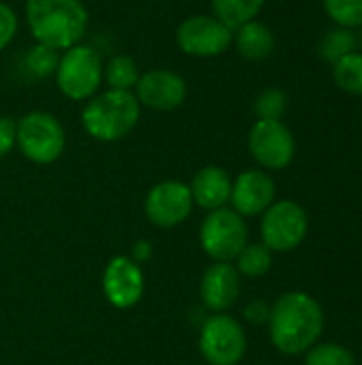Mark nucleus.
I'll return each instance as SVG.
<instances>
[{
	"mask_svg": "<svg viewBox=\"0 0 362 365\" xmlns=\"http://www.w3.org/2000/svg\"><path fill=\"white\" fill-rule=\"evenodd\" d=\"M322 327V308L307 293H286L271 308V342L284 355H301L316 346Z\"/></svg>",
	"mask_w": 362,
	"mask_h": 365,
	"instance_id": "obj_1",
	"label": "nucleus"
},
{
	"mask_svg": "<svg viewBox=\"0 0 362 365\" xmlns=\"http://www.w3.org/2000/svg\"><path fill=\"white\" fill-rule=\"evenodd\" d=\"M26 21L36 43L70 49L87 30V9L81 0H28Z\"/></svg>",
	"mask_w": 362,
	"mask_h": 365,
	"instance_id": "obj_2",
	"label": "nucleus"
},
{
	"mask_svg": "<svg viewBox=\"0 0 362 365\" xmlns=\"http://www.w3.org/2000/svg\"><path fill=\"white\" fill-rule=\"evenodd\" d=\"M141 118V105L132 92L107 90L92 98L81 113L83 128L98 141H117L126 137Z\"/></svg>",
	"mask_w": 362,
	"mask_h": 365,
	"instance_id": "obj_3",
	"label": "nucleus"
},
{
	"mask_svg": "<svg viewBox=\"0 0 362 365\" xmlns=\"http://www.w3.org/2000/svg\"><path fill=\"white\" fill-rule=\"evenodd\" d=\"M17 143L28 160L49 165L62 156L66 137L62 124L51 113L32 111L17 122Z\"/></svg>",
	"mask_w": 362,
	"mask_h": 365,
	"instance_id": "obj_4",
	"label": "nucleus"
},
{
	"mask_svg": "<svg viewBox=\"0 0 362 365\" xmlns=\"http://www.w3.org/2000/svg\"><path fill=\"white\" fill-rule=\"evenodd\" d=\"M102 73L105 68L100 56L85 45H75L66 49L64 56H60L55 83L64 96L73 101H83L94 96L102 81Z\"/></svg>",
	"mask_w": 362,
	"mask_h": 365,
	"instance_id": "obj_5",
	"label": "nucleus"
},
{
	"mask_svg": "<svg viewBox=\"0 0 362 365\" xmlns=\"http://www.w3.org/2000/svg\"><path fill=\"white\" fill-rule=\"evenodd\" d=\"M201 246L218 263H228L247 246V227L243 218L226 207L211 210L201 227Z\"/></svg>",
	"mask_w": 362,
	"mask_h": 365,
	"instance_id": "obj_6",
	"label": "nucleus"
},
{
	"mask_svg": "<svg viewBox=\"0 0 362 365\" xmlns=\"http://www.w3.org/2000/svg\"><path fill=\"white\" fill-rule=\"evenodd\" d=\"M307 214L294 201H280L273 203L262 216V242L269 250L290 252L307 235Z\"/></svg>",
	"mask_w": 362,
	"mask_h": 365,
	"instance_id": "obj_7",
	"label": "nucleus"
},
{
	"mask_svg": "<svg viewBox=\"0 0 362 365\" xmlns=\"http://www.w3.org/2000/svg\"><path fill=\"white\" fill-rule=\"evenodd\" d=\"M198 346L201 355L211 365H237L245 355L247 340L235 319L215 314L203 325Z\"/></svg>",
	"mask_w": 362,
	"mask_h": 365,
	"instance_id": "obj_8",
	"label": "nucleus"
},
{
	"mask_svg": "<svg viewBox=\"0 0 362 365\" xmlns=\"http://www.w3.org/2000/svg\"><path fill=\"white\" fill-rule=\"evenodd\" d=\"M233 43V30L213 15H194L179 24L177 45L194 58H213L224 53Z\"/></svg>",
	"mask_w": 362,
	"mask_h": 365,
	"instance_id": "obj_9",
	"label": "nucleus"
},
{
	"mask_svg": "<svg viewBox=\"0 0 362 365\" xmlns=\"http://www.w3.org/2000/svg\"><path fill=\"white\" fill-rule=\"evenodd\" d=\"M247 145L254 160L267 169H286L294 158V137L282 120H258Z\"/></svg>",
	"mask_w": 362,
	"mask_h": 365,
	"instance_id": "obj_10",
	"label": "nucleus"
},
{
	"mask_svg": "<svg viewBox=\"0 0 362 365\" xmlns=\"http://www.w3.org/2000/svg\"><path fill=\"white\" fill-rule=\"evenodd\" d=\"M192 192L183 182H160L156 184L145 199L147 218L162 229H171L181 225L192 212Z\"/></svg>",
	"mask_w": 362,
	"mask_h": 365,
	"instance_id": "obj_11",
	"label": "nucleus"
},
{
	"mask_svg": "<svg viewBox=\"0 0 362 365\" xmlns=\"http://www.w3.org/2000/svg\"><path fill=\"white\" fill-rule=\"evenodd\" d=\"M134 88H137L134 96L139 105H145L156 111L177 109L186 101V94H188L186 81L177 73L164 71V68H156V71L141 75Z\"/></svg>",
	"mask_w": 362,
	"mask_h": 365,
	"instance_id": "obj_12",
	"label": "nucleus"
},
{
	"mask_svg": "<svg viewBox=\"0 0 362 365\" xmlns=\"http://www.w3.org/2000/svg\"><path fill=\"white\" fill-rule=\"evenodd\" d=\"M102 289L111 306L119 310L132 308L143 295V274L132 259L115 257L105 269Z\"/></svg>",
	"mask_w": 362,
	"mask_h": 365,
	"instance_id": "obj_13",
	"label": "nucleus"
},
{
	"mask_svg": "<svg viewBox=\"0 0 362 365\" xmlns=\"http://www.w3.org/2000/svg\"><path fill=\"white\" fill-rule=\"evenodd\" d=\"M275 199V182L258 169L241 173L230 190V201L239 216L265 214Z\"/></svg>",
	"mask_w": 362,
	"mask_h": 365,
	"instance_id": "obj_14",
	"label": "nucleus"
},
{
	"mask_svg": "<svg viewBox=\"0 0 362 365\" xmlns=\"http://www.w3.org/2000/svg\"><path fill=\"white\" fill-rule=\"evenodd\" d=\"M241 291L239 282V272L230 263H215L211 265L201 282V297L203 304L213 310V312H224L228 310Z\"/></svg>",
	"mask_w": 362,
	"mask_h": 365,
	"instance_id": "obj_15",
	"label": "nucleus"
},
{
	"mask_svg": "<svg viewBox=\"0 0 362 365\" xmlns=\"http://www.w3.org/2000/svg\"><path fill=\"white\" fill-rule=\"evenodd\" d=\"M230 190H233V182H230L228 173L213 165L201 169L194 175L192 186H190L192 201H196L205 210L224 207V203L230 199Z\"/></svg>",
	"mask_w": 362,
	"mask_h": 365,
	"instance_id": "obj_16",
	"label": "nucleus"
},
{
	"mask_svg": "<svg viewBox=\"0 0 362 365\" xmlns=\"http://www.w3.org/2000/svg\"><path fill=\"white\" fill-rule=\"evenodd\" d=\"M235 43H237L239 53L254 62L269 58L275 47V38H273V32L269 30V26L262 21H256V19L237 28Z\"/></svg>",
	"mask_w": 362,
	"mask_h": 365,
	"instance_id": "obj_17",
	"label": "nucleus"
},
{
	"mask_svg": "<svg viewBox=\"0 0 362 365\" xmlns=\"http://www.w3.org/2000/svg\"><path fill=\"white\" fill-rule=\"evenodd\" d=\"M267 0H211L213 17H218L230 30L241 28L243 24L256 19Z\"/></svg>",
	"mask_w": 362,
	"mask_h": 365,
	"instance_id": "obj_18",
	"label": "nucleus"
},
{
	"mask_svg": "<svg viewBox=\"0 0 362 365\" xmlns=\"http://www.w3.org/2000/svg\"><path fill=\"white\" fill-rule=\"evenodd\" d=\"M356 43H358V38H356L354 30L337 26V28H333V30H326V34H324L322 41H320L318 51H320V56H322L326 62L335 64V62H339L341 58H346L348 53H352L354 47H356Z\"/></svg>",
	"mask_w": 362,
	"mask_h": 365,
	"instance_id": "obj_19",
	"label": "nucleus"
},
{
	"mask_svg": "<svg viewBox=\"0 0 362 365\" xmlns=\"http://www.w3.org/2000/svg\"><path fill=\"white\" fill-rule=\"evenodd\" d=\"M335 83L354 96H362V51H352L333 64Z\"/></svg>",
	"mask_w": 362,
	"mask_h": 365,
	"instance_id": "obj_20",
	"label": "nucleus"
},
{
	"mask_svg": "<svg viewBox=\"0 0 362 365\" xmlns=\"http://www.w3.org/2000/svg\"><path fill=\"white\" fill-rule=\"evenodd\" d=\"M105 79L109 83L111 90H126L130 92V88L137 86L139 81V66L130 56H115L107 62L105 66Z\"/></svg>",
	"mask_w": 362,
	"mask_h": 365,
	"instance_id": "obj_21",
	"label": "nucleus"
},
{
	"mask_svg": "<svg viewBox=\"0 0 362 365\" xmlns=\"http://www.w3.org/2000/svg\"><path fill=\"white\" fill-rule=\"evenodd\" d=\"M271 250L265 244H250L237 257V269L247 278H260L271 269Z\"/></svg>",
	"mask_w": 362,
	"mask_h": 365,
	"instance_id": "obj_22",
	"label": "nucleus"
},
{
	"mask_svg": "<svg viewBox=\"0 0 362 365\" xmlns=\"http://www.w3.org/2000/svg\"><path fill=\"white\" fill-rule=\"evenodd\" d=\"M23 62H26V68L32 77L45 79V77L55 75L58 64H60V56H58V49H51L47 45L36 43L34 47H30L26 51Z\"/></svg>",
	"mask_w": 362,
	"mask_h": 365,
	"instance_id": "obj_23",
	"label": "nucleus"
},
{
	"mask_svg": "<svg viewBox=\"0 0 362 365\" xmlns=\"http://www.w3.org/2000/svg\"><path fill=\"white\" fill-rule=\"evenodd\" d=\"M324 9L341 28L354 30L362 26V0H324Z\"/></svg>",
	"mask_w": 362,
	"mask_h": 365,
	"instance_id": "obj_24",
	"label": "nucleus"
},
{
	"mask_svg": "<svg viewBox=\"0 0 362 365\" xmlns=\"http://www.w3.org/2000/svg\"><path fill=\"white\" fill-rule=\"evenodd\" d=\"M305 365H354V355L341 344H318L309 349Z\"/></svg>",
	"mask_w": 362,
	"mask_h": 365,
	"instance_id": "obj_25",
	"label": "nucleus"
},
{
	"mask_svg": "<svg viewBox=\"0 0 362 365\" xmlns=\"http://www.w3.org/2000/svg\"><path fill=\"white\" fill-rule=\"evenodd\" d=\"M286 107H288V96L277 88L262 90L260 96L256 98L258 120H282V115L286 113Z\"/></svg>",
	"mask_w": 362,
	"mask_h": 365,
	"instance_id": "obj_26",
	"label": "nucleus"
},
{
	"mask_svg": "<svg viewBox=\"0 0 362 365\" xmlns=\"http://www.w3.org/2000/svg\"><path fill=\"white\" fill-rule=\"evenodd\" d=\"M15 32H17V17H15V11H13L9 4L0 2V49H4V47L13 41Z\"/></svg>",
	"mask_w": 362,
	"mask_h": 365,
	"instance_id": "obj_27",
	"label": "nucleus"
},
{
	"mask_svg": "<svg viewBox=\"0 0 362 365\" xmlns=\"http://www.w3.org/2000/svg\"><path fill=\"white\" fill-rule=\"evenodd\" d=\"M17 143V122L11 118H0V158L6 156Z\"/></svg>",
	"mask_w": 362,
	"mask_h": 365,
	"instance_id": "obj_28",
	"label": "nucleus"
},
{
	"mask_svg": "<svg viewBox=\"0 0 362 365\" xmlns=\"http://www.w3.org/2000/svg\"><path fill=\"white\" fill-rule=\"evenodd\" d=\"M245 319H247L252 325H265V323H269V319H271V306H269L267 302H262V299L252 302V304L245 308Z\"/></svg>",
	"mask_w": 362,
	"mask_h": 365,
	"instance_id": "obj_29",
	"label": "nucleus"
},
{
	"mask_svg": "<svg viewBox=\"0 0 362 365\" xmlns=\"http://www.w3.org/2000/svg\"><path fill=\"white\" fill-rule=\"evenodd\" d=\"M149 255H151V248H149V244H147V242H139V244L134 246V259H137L139 263H141V261H145ZM137 261H134V263H137Z\"/></svg>",
	"mask_w": 362,
	"mask_h": 365,
	"instance_id": "obj_30",
	"label": "nucleus"
},
{
	"mask_svg": "<svg viewBox=\"0 0 362 365\" xmlns=\"http://www.w3.org/2000/svg\"><path fill=\"white\" fill-rule=\"evenodd\" d=\"M358 43H361V47H362V26H361V38H358Z\"/></svg>",
	"mask_w": 362,
	"mask_h": 365,
	"instance_id": "obj_31",
	"label": "nucleus"
}]
</instances>
